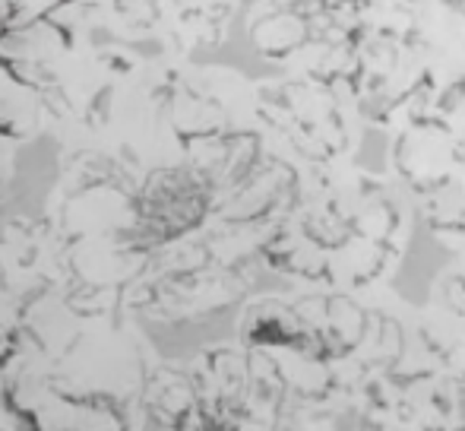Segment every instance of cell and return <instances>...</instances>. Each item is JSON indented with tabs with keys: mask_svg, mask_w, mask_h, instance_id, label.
<instances>
[{
	"mask_svg": "<svg viewBox=\"0 0 465 431\" xmlns=\"http://www.w3.org/2000/svg\"><path fill=\"white\" fill-rule=\"evenodd\" d=\"M209 210H213V187L200 168H155L136 187L134 238L146 251L187 238V232H193Z\"/></svg>",
	"mask_w": 465,
	"mask_h": 431,
	"instance_id": "cell-1",
	"label": "cell"
},
{
	"mask_svg": "<svg viewBox=\"0 0 465 431\" xmlns=\"http://www.w3.org/2000/svg\"><path fill=\"white\" fill-rule=\"evenodd\" d=\"M146 416H153V426L165 428H190L196 426L193 416H200V403H196V390L190 375H181L178 368H155L146 377L140 390ZM203 426V419H200Z\"/></svg>",
	"mask_w": 465,
	"mask_h": 431,
	"instance_id": "cell-2",
	"label": "cell"
},
{
	"mask_svg": "<svg viewBox=\"0 0 465 431\" xmlns=\"http://www.w3.org/2000/svg\"><path fill=\"white\" fill-rule=\"evenodd\" d=\"M234 0H165V16L172 19V35L178 48L222 42Z\"/></svg>",
	"mask_w": 465,
	"mask_h": 431,
	"instance_id": "cell-3",
	"label": "cell"
},
{
	"mask_svg": "<svg viewBox=\"0 0 465 431\" xmlns=\"http://www.w3.org/2000/svg\"><path fill=\"white\" fill-rule=\"evenodd\" d=\"M42 99L32 83L13 64L0 57V136L6 140H29L42 124Z\"/></svg>",
	"mask_w": 465,
	"mask_h": 431,
	"instance_id": "cell-4",
	"label": "cell"
},
{
	"mask_svg": "<svg viewBox=\"0 0 465 431\" xmlns=\"http://www.w3.org/2000/svg\"><path fill=\"white\" fill-rule=\"evenodd\" d=\"M83 16H95L98 29L117 38H140L165 19V0H80Z\"/></svg>",
	"mask_w": 465,
	"mask_h": 431,
	"instance_id": "cell-5",
	"label": "cell"
},
{
	"mask_svg": "<svg viewBox=\"0 0 465 431\" xmlns=\"http://www.w3.org/2000/svg\"><path fill=\"white\" fill-rule=\"evenodd\" d=\"M80 0H4L6 29H16L25 23H38L48 16H64V10H74Z\"/></svg>",
	"mask_w": 465,
	"mask_h": 431,
	"instance_id": "cell-6",
	"label": "cell"
}]
</instances>
